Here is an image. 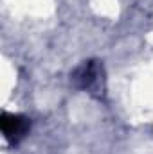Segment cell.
Segmentation results:
<instances>
[{
	"mask_svg": "<svg viewBox=\"0 0 153 154\" xmlns=\"http://www.w3.org/2000/svg\"><path fill=\"white\" fill-rule=\"evenodd\" d=\"M0 125H2V133H4V136H5V140L15 145V143H18V142L29 133L31 122H29L27 116L4 111L2 116H0Z\"/></svg>",
	"mask_w": 153,
	"mask_h": 154,
	"instance_id": "obj_1",
	"label": "cell"
},
{
	"mask_svg": "<svg viewBox=\"0 0 153 154\" xmlns=\"http://www.w3.org/2000/svg\"><path fill=\"white\" fill-rule=\"evenodd\" d=\"M96 77H97V65H96V61H86L72 74V81L76 82V86H79V88H90L94 84Z\"/></svg>",
	"mask_w": 153,
	"mask_h": 154,
	"instance_id": "obj_2",
	"label": "cell"
}]
</instances>
